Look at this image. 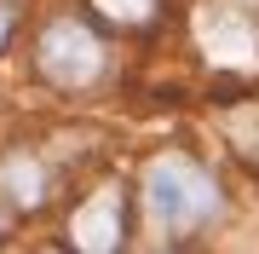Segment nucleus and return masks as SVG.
I'll return each instance as SVG.
<instances>
[{
	"instance_id": "20e7f679",
	"label": "nucleus",
	"mask_w": 259,
	"mask_h": 254,
	"mask_svg": "<svg viewBox=\"0 0 259 254\" xmlns=\"http://www.w3.org/2000/svg\"><path fill=\"white\" fill-rule=\"evenodd\" d=\"M121 231H127V202H121L115 185H104L98 197L81 202L75 220H69V243L81 254H115L121 248Z\"/></svg>"
},
{
	"instance_id": "39448f33",
	"label": "nucleus",
	"mask_w": 259,
	"mask_h": 254,
	"mask_svg": "<svg viewBox=\"0 0 259 254\" xmlns=\"http://www.w3.org/2000/svg\"><path fill=\"white\" fill-rule=\"evenodd\" d=\"M156 6H161V0H93V12H98V18L127 23V29H144L150 18H156Z\"/></svg>"
},
{
	"instance_id": "f03ea898",
	"label": "nucleus",
	"mask_w": 259,
	"mask_h": 254,
	"mask_svg": "<svg viewBox=\"0 0 259 254\" xmlns=\"http://www.w3.org/2000/svg\"><path fill=\"white\" fill-rule=\"evenodd\" d=\"M196 41L219 69H253L259 64V0H202Z\"/></svg>"
},
{
	"instance_id": "7ed1b4c3",
	"label": "nucleus",
	"mask_w": 259,
	"mask_h": 254,
	"mask_svg": "<svg viewBox=\"0 0 259 254\" xmlns=\"http://www.w3.org/2000/svg\"><path fill=\"white\" fill-rule=\"evenodd\" d=\"M40 76H47L52 87H93L104 76V41H98V29L93 23H81V18H52L47 29H40Z\"/></svg>"
},
{
	"instance_id": "f257e3e1",
	"label": "nucleus",
	"mask_w": 259,
	"mask_h": 254,
	"mask_svg": "<svg viewBox=\"0 0 259 254\" xmlns=\"http://www.w3.org/2000/svg\"><path fill=\"white\" fill-rule=\"evenodd\" d=\"M219 185L207 168H196L190 156H156L144 168V214L161 231H196L219 214Z\"/></svg>"
},
{
	"instance_id": "423d86ee",
	"label": "nucleus",
	"mask_w": 259,
	"mask_h": 254,
	"mask_svg": "<svg viewBox=\"0 0 259 254\" xmlns=\"http://www.w3.org/2000/svg\"><path fill=\"white\" fill-rule=\"evenodd\" d=\"M12 23H18V0H0V47H6V35H12Z\"/></svg>"
}]
</instances>
